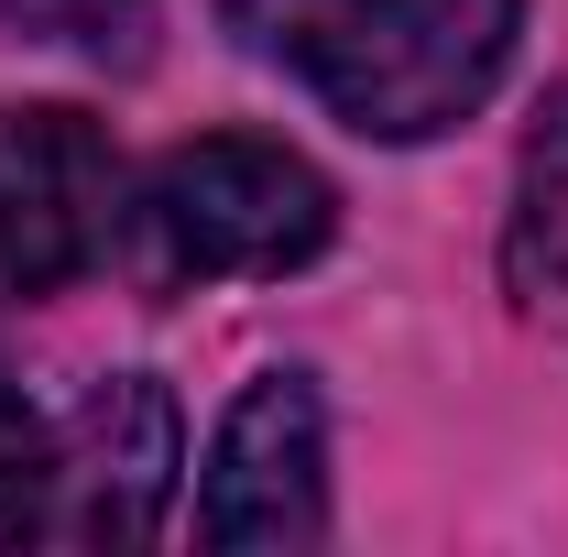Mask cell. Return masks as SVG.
<instances>
[{"instance_id":"obj_8","label":"cell","mask_w":568,"mask_h":557,"mask_svg":"<svg viewBox=\"0 0 568 557\" xmlns=\"http://www.w3.org/2000/svg\"><path fill=\"white\" fill-rule=\"evenodd\" d=\"M0 22L44 33V44H77V55H142L153 0H0Z\"/></svg>"},{"instance_id":"obj_4","label":"cell","mask_w":568,"mask_h":557,"mask_svg":"<svg viewBox=\"0 0 568 557\" xmlns=\"http://www.w3.org/2000/svg\"><path fill=\"white\" fill-rule=\"evenodd\" d=\"M197 536L209 547H317L328 536V416L306 372L241 383L197 470Z\"/></svg>"},{"instance_id":"obj_6","label":"cell","mask_w":568,"mask_h":557,"mask_svg":"<svg viewBox=\"0 0 568 557\" xmlns=\"http://www.w3.org/2000/svg\"><path fill=\"white\" fill-rule=\"evenodd\" d=\"M514 295L525 306H568V88L547 99V121L525 142V186H514Z\"/></svg>"},{"instance_id":"obj_1","label":"cell","mask_w":568,"mask_h":557,"mask_svg":"<svg viewBox=\"0 0 568 557\" xmlns=\"http://www.w3.org/2000/svg\"><path fill=\"white\" fill-rule=\"evenodd\" d=\"M230 33L372 142L459 132L514 55V0H219Z\"/></svg>"},{"instance_id":"obj_7","label":"cell","mask_w":568,"mask_h":557,"mask_svg":"<svg viewBox=\"0 0 568 557\" xmlns=\"http://www.w3.org/2000/svg\"><path fill=\"white\" fill-rule=\"evenodd\" d=\"M55 525V426L0 383V536H44Z\"/></svg>"},{"instance_id":"obj_5","label":"cell","mask_w":568,"mask_h":557,"mask_svg":"<svg viewBox=\"0 0 568 557\" xmlns=\"http://www.w3.org/2000/svg\"><path fill=\"white\" fill-rule=\"evenodd\" d=\"M175 503V405L121 372L99 383L77 426L55 437V525L44 536H77V547H142Z\"/></svg>"},{"instance_id":"obj_2","label":"cell","mask_w":568,"mask_h":557,"mask_svg":"<svg viewBox=\"0 0 568 557\" xmlns=\"http://www.w3.org/2000/svg\"><path fill=\"white\" fill-rule=\"evenodd\" d=\"M132 230H142L153 284H274L328 252L339 198H328V175L306 153L252 142V132H209L153 164Z\"/></svg>"},{"instance_id":"obj_3","label":"cell","mask_w":568,"mask_h":557,"mask_svg":"<svg viewBox=\"0 0 568 557\" xmlns=\"http://www.w3.org/2000/svg\"><path fill=\"white\" fill-rule=\"evenodd\" d=\"M121 219V153L88 110H0V295L77 284Z\"/></svg>"}]
</instances>
